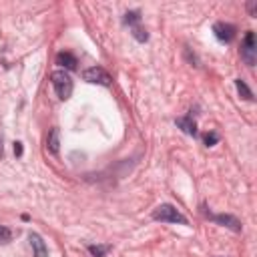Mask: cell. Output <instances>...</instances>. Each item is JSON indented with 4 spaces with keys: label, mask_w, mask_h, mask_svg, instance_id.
Returning <instances> with one entry per match:
<instances>
[{
    "label": "cell",
    "mask_w": 257,
    "mask_h": 257,
    "mask_svg": "<svg viewBox=\"0 0 257 257\" xmlns=\"http://www.w3.org/2000/svg\"><path fill=\"white\" fill-rule=\"evenodd\" d=\"M50 82H52L54 92H56V96H58L60 100L70 98L74 86H72V78H70V74H68L66 70H54V72L50 74Z\"/></svg>",
    "instance_id": "1"
},
{
    "label": "cell",
    "mask_w": 257,
    "mask_h": 257,
    "mask_svg": "<svg viewBox=\"0 0 257 257\" xmlns=\"http://www.w3.org/2000/svg\"><path fill=\"white\" fill-rule=\"evenodd\" d=\"M153 219L155 221H161V223H179V225H187V217L181 215L177 211V207L169 205V203H163L159 205L155 211H153Z\"/></svg>",
    "instance_id": "2"
},
{
    "label": "cell",
    "mask_w": 257,
    "mask_h": 257,
    "mask_svg": "<svg viewBox=\"0 0 257 257\" xmlns=\"http://www.w3.org/2000/svg\"><path fill=\"white\" fill-rule=\"evenodd\" d=\"M241 58L245 60L247 66H255V60H257V44H255V32L249 30L243 38V44H241Z\"/></svg>",
    "instance_id": "3"
},
{
    "label": "cell",
    "mask_w": 257,
    "mask_h": 257,
    "mask_svg": "<svg viewBox=\"0 0 257 257\" xmlns=\"http://www.w3.org/2000/svg\"><path fill=\"white\" fill-rule=\"evenodd\" d=\"M82 78L86 82H92V84H100V86H108L110 84V74L102 68V66H90L82 72Z\"/></svg>",
    "instance_id": "4"
},
{
    "label": "cell",
    "mask_w": 257,
    "mask_h": 257,
    "mask_svg": "<svg viewBox=\"0 0 257 257\" xmlns=\"http://www.w3.org/2000/svg\"><path fill=\"white\" fill-rule=\"evenodd\" d=\"M235 32H237V28L229 22H215L213 24V34L219 42H231L235 38Z\"/></svg>",
    "instance_id": "5"
},
{
    "label": "cell",
    "mask_w": 257,
    "mask_h": 257,
    "mask_svg": "<svg viewBox=\"0 0 257 257\" xmlns=\"http://www.w3.org/2000/svg\"><path fill=\"white\" fill-rule=\"evenodd\" d=\"M207 217L211 221H215L217 225H223V227H227V229H231L235 233L241 231V221L237 217H233V215H211V213H207Z\"/></svg>",
    "instance_id": "6"
},
{
    "label": "cell",
    "mask_w": 257,
    "mask_h": 257,
    "mask_svg": "<svg viewBox=\"0 0 257 257\" xmlns=\"http://www.w3.org/2000/svg\"><path fill=\"white\" fill-rule=\"evenodd\" d=\"M28 241H30V247L34 251V257H48V249H46V245L38 233H30Z\"/></svg>",
    "instance_id": "7"
},
{
    "label": "cell",
    "mask_w": 257,
    "mask_h": 257,
    "mask_svg": "<svg viewBox=\"0 0 257 257\" xmlns=\"http://www.w3.org/2000/svg\"><path fill=\"white\" fill-rule=\"evenodd\" d=\"M56 64H60L64 70H74L78 60H76V56L72 52H58L56 54Z\"/></svg>",
    "instance_id": "8"
},
{
    "label": "cell",
    "mask_w": 257,
    "mask_h": 257,
    "mask_svg": "<svg viewBox=\"0 0 257 257\" xmlns=\"http://www.w3.org/2000/svg\"><path fill=\"white\" fill-rule=\"evenodd\" d=\"M175 124H177L183 133H187V135H191V137L197 135V124H195V120H193L191 114H187V116H179V118L175 120Z\"/></svg>",
    "instance_id": "9"
},
{
    "label": "cell",
    "mask_w": 257,
    "mask_h": 257,
    "mask_svg": "<svg viewBox=\"0 0 257 257\" xmlns=\"http://www.w3.org/2000/svg\"><path fill=\"white\" fill-rule=\"evenodd\" d=\"M46 147H48V151H50L52 155H58V151H60V131H58L56 126H54L50 133H48Z\"/></svg>",
    "instance_id": "10"
},
{
    "label": "cell",
    "mask_w": 257,
    "mask_h": 257,
    "mask_svg": "<svg viewBox=\"0 0 257 257\" xmlns=\"http://www.w3.org/2000/svg\"><path fill=\"white\" fill-rule=\"evenodd\" d=\"M235 86H237V90H239V94L245 98V100H253V92L249 90V86L245 84V80H241V78H237L235 80Z\"/></svg>",
    "instance_id": "11"
},
{
    "label": "cell",
    "mask_w": 257,
    "mask_h": 257,
    "mask_svg": "<svg viewBox=\"0 0 257 257\" xmlns=\"http://www.w3.org/2000/svg\"><path fill=\"white\" fill-rule=\"evenodd\" d=\"M139 20H141V12H139V10H131V12L124 14V22L131 24V26H137Z\"/></svg>",
    "instance_id": "12"
},
{
    "label": "cell",
    "mask_w": 257,
    "mask_h": 257,
    "mask_svg": "<svg viewBox=\"0 0 257 257\" xmlns=\"http://www.w3.org/2000/svg\"><path fill=\"white\" fill-rule=\"evenodd\" d=\"M108 249H110V245H88V251L92 253V257H102Z\"/></svg>",
    "instance_id": "13"
},
{
    "label": "cell",
    "mask_w": 257,
    "mask_h": 257,
    "mask_svg": "<svg viewBox=\"0 0 257 257\" xmlns=\"http://www.w3.org/2000/svg\"><path fill=\"white\" fill-rule=\"evenodd\" d=\"M133 36H135V38H137L139 42H145V40L149 38L147 30H145L143 26H139V24H137V26H133Z\"/></svg>",
    "instance_id": "14"
},
{
    "label": "cell",
    "mask_w": 257,
    "mask_h": 257,
    "mask_svg": "<svg viewBox=\"0 0 257 257\" xmlns=\"http://www.w3.org/2000/svg\"><path fill=\"white\" fill-rule=\"evenodd\" d=\"M10 241H12V231H10L8 227L0 225V245H6V243H10Z\"/></svg>",
    "instance_id": "15"
},
{
    "label": "cell",
    "mask_w": 257,
    "mask_h": 257,
    "mask_svg": "<svg viewBox=\"0 0 257 257\" xmlns=\"http://www.w3.org/2000/svg\"><path fill=\"white\" fill-rule=\"evenodd\" d=\"M203 141H205V145H207V147H213V145H217V143H219V135H217L215 131H209V133H205Z\"/></svg>",
    "instance_id": "16"
},
{
    "label": "cell",
    "mask_w": 257,
    "mask_h": 257,
    "mask_svg": "<svg viewBox=\"0 0 257 257\" xmlns=\"http://www.w3.org/2000/svg\"><path fill=\"white\" fill-rule=\"evenodd\" d=\"M247 8H249L251 16H255V12H257V4H255V2H249V4H247Z\"/></svg>",
    "instance_id": "17"
},
{
    "label": "cell",
    "mask_w": 257,
    "mask_h": 257,
    "mask_svg": "<svg viewBox=\"0 0 257 257\" xmlns=\"http://www.w3.org/2000/svg\"><path fill=\"white\" fill-rule=\"evenodd\" d=\"M14 155H16V157L22 155V143H16V145H14Z\"/></svg>",
    "instance_id": "18"
}]
</instances>
